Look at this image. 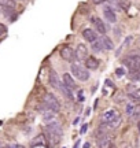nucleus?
Here are the masks:
<instances>
[{"label": "nucleus", "instance_id": "nucleus-1", "mask_svg": "<svg viewBox=\"0 0 140 148\" xmlns=\"http://www.w3.org/2000/svg\"><path fill=\"white\" fill-rule=\"evenodd\" d=\"M45 135L47 138L50 140L52 147H56L62 140V135H63V129L62 125L58 121H52L50 123H47V129H45Z\"/></svg>", "mask_w": 140, "mask_h": 148}, {"label": "nucleus", "instance_id": "nucleus-2", "mask_svg": "<svg viewBox=\"0 0 140 148\" xmlns=\"http://www.w3.org/2000/svg\"><path fill=\"white\" fill-rule=\"evenodd\" d=\"M121 114H119L118 110L115 108H109L106 110V111L102 112V115H100V123H104V125H107L110 129H115L119 126V123H121Z\"/></svg>", "mask_w": 140, "mask_h": 148}, {"label": "nucleus", "instance_id": "nucleus-3", "mask_svg": "<svg viewBox=\"0 0 140 148\" xmlns=\"http://www.w3.org/2000/svg\"><path fill=\"white\" fill-rule=\"evenodd\" d=\"M70 70H71V74L74 75V78H77L78 81H88L89 77H91V74H89V71L86 67H84L83 65H80V63H73L70 66Z\"/></svg>", "mask_w": 140, "mask_h": 148}, {"label": "nucleus", "instance_id": "nucleus-4", "mask_svg": "<svg viewBox=\"0 0 140 148\" xmlns=\"http://www.w3.org/2000/svg\"><path fill=\"white\" fill-rule=\"evenodd\" d=\"M124 66H126L129 71H135V70H140V55L137 54H132L128 55L122 59Z\"/></svg>", "mask_w": 140, "mask_h": 148}, {"label": "nucleus", "instance_id": "nucleus-5", "mask_svg": "<svg viewBox=\"0 0 140 148\" xmlns=\"http://www.w3.org/2000/svg\"><path fill=\"white\" fill-rule=\"evenodd\" d=\"M43 106H44L45 108H50V110H54V111H59L61 108V103L59 100L56 99L55 95L52 93H45L44 99H43Z\"/></svg>", "mask_w": 140, "mask_h": 148}, {"label": "nucleus", "instance_id": "nucleus-6", "mask_svg": "<svg viewBox=\"0 0 140 148\" xmlns=\"http://www.w3.org/2000/svg\"><path fill=\"white\" fill-rule=\"evenodd\" d=\"M125 112L132 119H140V104L128 103L126 106H125Z\"/></svg>", "mask_w": 140, "mask_h": 148}, {"label": "nucleus", "instance_id": "nucleus-7", "mask_svg": "<svg viewBox=\"0 0 140 148\" xmlns=\"http://www.w3.org/2000/svg\"><path fill=\"white\" fill-rule=\"evenodd\" d=\"M59 55H61V58L66 62H73V59L76 58L74 50L71 48L70 45H62L61 50H59Z\"/></svg>", "mask_w": 140, "mask_h": 148}, {"label": "nucleus", "instance_id": "nucleus-8", "mask_svg": "<svg viewBox=\"0 0 140 148\" xmlns=\"http://www.w3.org/2000/svg\"><path fill=\"white\" fill-rule=\"evenodd\" d=\"M48 84H50V87H51L52 89L61 90V88H62V81L59 80V77H58V74H56L55 70H51V71H50V75H48Z\"/></svg>", "mask_w": 140, "mask_h": 148}, {"label": "nucleus", "instance_id": "nucleus-9", "mask_svg": "<svg viewBox=\"0 0 140 148\" xmlns=\"http://www.w3.org/2000/svg\"><path fill=\"white\" fill-rule=\"evenodd\" d=\"M91 22H92V25H94V27H95L96 33H99V34H102V36L106 34V32H107V27H106L104 22L100 19V18L92 17V18H91Z\"/></svg>", "mask_w": 140, "mask_h": 148}, {"label": "nucleus", "instance_id": "nucleus-10", "mask_svg": "<svg viewBox=\"0 0 140 148\" xmlns=\"http://www.w3.org/2000/svg\"><path fill=\"white\" fill-rule=\"evenodd\" d=\"M74 54H76V59L77 60H85L86 58H88V48H86V45L85 44H78L77 45V48L74 51Z\"/></svg>", "mask_w": 140, "mask_h": 148}, {"label": "nucleus", "instance_id": "nucleus-11", "mask_svg": "<svg viewBox=\"0 0 140 148\" xmlns=\"http://www.w3.org/2000/svg\"><path fill=\"white\" fill-rule=\"evenodd\" d=\"M81 34H83V39L85 41L91 43V44L98 40V33H96L94 29H91V27H85V29L81 32Z\"/></svg>", "mask_w": 140, "mask_h": 148}, {"label": "nucleus", "instance_id": "nucleus-12", "mask_svg": "<svg viewBox=\"0 0 140 148\" xmlns=\"http://www.w3.org/2000/svg\"><path fill=\"white\" fill-rule=\"evenodd\" d=\"M62 84L67 87L69 89L74 90L76 89V81H74V77L71 75V73H65L63 77H62Z\"/></svg>", "mask_w": 140, "mask_h": 148}, {"label": "nucleus", "instance_id": "nucleus-13", "mask_svg": "<svg viewBox=\"0 0 140 148\" xmlns=\"http://www.w3.org/2000/svg\"><path fill=\"white\" fill-rule=\"evenodd\" d=\"M103 15L110 23H114L115 21H117V14H115V11L113 10L111 6H106L103 8Z\"/></svg>", "mask_w": 140, "mask_h": 148}, {"label": "nucleus", "instance_id": "nucleus-14", "mask_svg": "<svg viewBox=\"0 0 140 148\" xmlns=\"http://www.w3.org/2000/svg\"><path fill=\"white\" fill-rule=\"evenodd\" d=\"M84 62H85V67L88 70H96V69H99V66H100V60L96 59L95 56H88Z\"/></svg>", "mask_w": 140, "mask_h": 148}, {"label": "nucleus", "instance_id": "nucleus-15", "mask_svg": "<svg viewBox=\"0 0 140 148\" xmlns=\"http://www.w3.org/2000/svg\"><path fill=\"white\" fill-rule=\"evenodd\" d=\"M41 114H43V118L47 123H50L52 121H55V117H56V111L54 110H50V108H45L43 106V110H41Z\"/></svg>", "mask_w": 140, "mask_h": 148}, {"label": "nucleus", "instance_id": "nucleus-16", "mask_svg": "<svg viewBox=\"0 0 140 148\" xmlns=\"http://www.w3.org/2000/svg\"><path fill=\"white\" fill-rule=\"evenodd\" d=\"M98 147L99 148H113V141L109 136L98 137Z\"/></svg>", "mask_w": 140, "mask_h": 148}, {"label": "nucleus", "instance_id": "nucleus-17", "mask_svg": "<svg viewBox=\"0 0 140 148\" xmlns=\"http://www.w3.org/2000/svg\"><path fill=\"white\" fill-rule=\"evenodd\" d=\"M100 43H102V45H103V50H109V51H111V50H114V43H113V40L110 39V37H107V36H102V39L99 40Z\"/></svg>", "mask_w": 140, "mask_h": 148}, {"label": "nucleus", "instance_id": "nucleus-18", "mask_svg": "<svg viewBox=\"0 0 140 148\" xmlns=\"http://www.w3.org/2000/svg\"><path fill=\"white\" fill-rule=\"evenodd\" d=\"M17 3L14 0H0V8L4 10V8H11V10H15Z\"/></svg>", "mask_w": 140, "mask_h": 148}, {"label": "nucleus", "instance_id": "nucleus-19", "mask_svg": "<svg viewBox=\"0 0 140 148\" xmlns=\"http://www.w3.org/2000/svg\"><path fill=\"white\" fill-rule=\"evenodd\" d=\"M61 92L65 95V96L67 97V99H70V100H74V96H73V90L71 89H69L67 87H65L63 84H62V88H61Z\"/></svg>", "mask_w": 140, "mask_h": 148}, {"label": "nucleus", "instance_id": "nucleus-20", "mask_svg": "<svg viewBox=\"0 0 140 148\" xmlns=\"http://www.w3.org/2000/svg\"><path fill=\"white\" fill-rule=\"evenodd\" d=\"M32 144H47V141H45V135H38V136H36L35 138H33Z\"/></svg>", "mask_w": 140, "mask_h": 148}, {"label": "nucleus", "instance_id": "nucleus-21", "mask_svg": "<svg viewBox=\"0 0 140 148\" xmlns=\"http://www.w3.org/2000/svg\"><path fill=\"white\" fill-rule=\"evenodd\" d=\"M128 77L131 81H139L140 80V70H135V71H129Z\"/></svg>", "mask_w": 140, "mask_h": 148}, {"label": "nucleus", "instance_id": "nucleus-22", "mask_svg": "<svg viewBox=\"0 0 140 148\" xmlns=\"http://www.w3.org/2000/svg\"><path fill=\"white\" fill-rule=\"evenodd\" d=\"M131 41H132V37H131V36H129V37H126V39H125V43H124V44L121 45V48H119V50H118L117 52H115V56L121 55L122 50H124V48H126V45H128V44H131Z\"/></svg>", "mask_w": 140, "mask_h": 148}, {"label": "nucleus", "instance_id": "nucleus-23", "mask_svg": "<svg viewBox=\"0 0 140 148\" xmlns=\"http://www.w3.org/2000/svg\"><path fill=\"white\" fill-rule=\"evenodd\" d=\"M129 7H131L129 0H118V8H122V10H129Z\"/></svg>", "mask_w": 140, "mask_h": 148}, {"label": "nucleus", "instance_id": "nucleus-24", "mask_svg": "<svg viewBox=\"0 0 140 148\" xmlns=\"http://www.w3.org/2000/svg\"><path fill=\"white\" fill-rule=\"evenodd\" d=\"M129 97H131L133 102H139L140 103V89L133 90L132 93H129Z\"/></svg>", "mask_w": 140, "mask_h": 148}, {"label": "nucleus", "instance_id": "nucleus-25", "mask_svg": "<svg viewBox=\"0 0 140 148\" xmlns=\"http://www.w3.org/2000/svg\"><path fill=\"white\" fill-rule=\"evenodd\" d=\"M92 50H94L95 52H102V51H104V50H103V45H102V43H100V41L92 43Z\"/></svg>", "mask_w": 140, "mask_h": 148}, {"label": "nucleus", "instance_id": "nucleus-26", "mask_svg": "<svg viewBox=\"0 0 140 148\" xmlns=\"http://www.w3.org/2000/svg\"><path fill=\"white\" fill-rule=\"evenodd\" d=\"M6 33H7V26L0 23V39H2L3 36H6Z\"/></svg>", "mask_w": 140, "mask_h": 148}, {"label": "nucleus", "instance_id": "nucleus-27", "mask_svg": "<svg viewBox=\"0 0 140 148\" xmlns=\"http://www.w3.org/2000/svg\"><path fill=\"white\" fill-rule=\"evenodd\" d=\"M124 73H125V71H124V69H122V67H119V69L115 70V74H117V77H122Z\"/></svg>", "mask_w": 140, "mask_h": 148}, {"label": "nucleus", "instance_id": "nucleus-28", "mask_svg": "<svg viewBox=\"0 0 140 148\" xmlns=\"http://www.w3.org/2000/svg\"><path fill=\"white\" fill-rule=\"evenodd\" d=\"M30 148H47V144H32Z\"/></svg>", "mask_w": 140, "mask_h": 148}, {"label": "nucleus", "instance_id": "nucleus-29", "mask_svg": "<svg viewBox=\"0 0 140 148\" xmlns=\"http://www.w3.org/2000/svg\"><path fill=\"white\" fill-rule=\"evenodd\" d=\"M91 2H92L94 4H102V3L106 2V0H91Z\"/></svg>", "mask_w": 140, "mask_h": 148}, {"label": "nucleus", "instance_id": "nucleus-30", "mask_svg": "<svg viewBox=\"0 0 140 148\" xmlns=\"http://www.w3.org/2000/svg\"><path fill=\"white\" fill-rule=\"evenodd\" d=\"M86 128H88V125H86V123H85V125H83V128H81L80 133H85V132H86Z\"/></svg>", "mask_w": 140, "mask_h": 148}, {"label": "nucleus", "instance_id": "nucleus-31", "mask_svg": "<svg viewBox=\"0 0 140 148\" xmlns=\"http://www.w3.org/2000/svg\"><path fill=\"white\" fill-rule=\"evenodd\" d=\"M78 100H80V102H83V100H84V97H83V92H81V90L78 92Z\"/></svg>", "mask_w": 140, "mask_h": 148}, {"label": "nucleus", "instance_id": "nucleus-32", "mask_svg": "<svg viewBox=\"0 0 140 148\" xmlns=\"http://www.w3.org/2000/svg\"><path fill=\"white\" fill-rule=\"evenodd\" d=\"M14 2H25V0H14Z\"/></svg>", "mask_w": 140, "mask_h": 148}, {"label": "nucleus", "instance_id": "nucleus-33", "mask_svg": "<svg viewBox=\"0 0 140 148\" xmlns=\"http://www.w3.org/2000/svg\"><path fill=\"white\" fill-rule=\"evenodd\" d=\"M137 126H139V132H140V122L137 123Z\"/></svg>", "mask_w": 140, "mask_h": 148}, {"label": "nucleus", "instance_id": "nucleus-34", "mask_svg": "<svg viewBox=\"0 0 140 148\" xmlns=\"http://www.w3.org/2000/svg\"><path fill=\"white\" fill-rule=\"evenodd\" d=\"M0 148H3V144H2V141H0Z\"/></svg>", "mask_w": 140, "mask_h": 148}, {"label": "nucleus", "instance_id": "nucleus-35", "mask_svg": "<svg viewBox=\"0 0 140 148\" xmlns=\"http://www.w3.org/2000/svg\"><path fill=\"white\" fill-rule=\"evenodd\" d=\"M0 12H2V8H0Z\"/></svg>", "mask_w": 140, "mask_h": 148}]
</instances>
